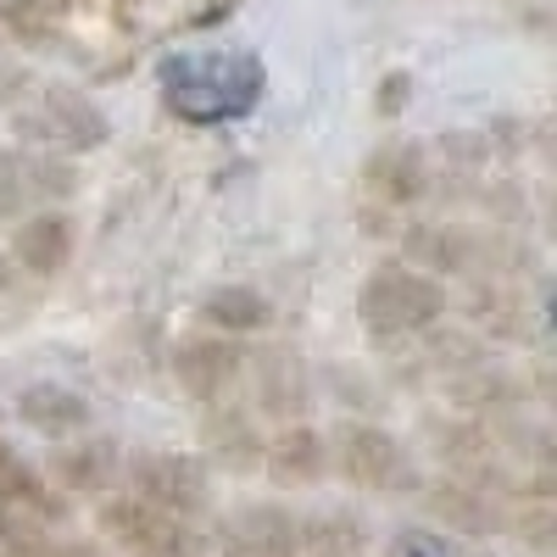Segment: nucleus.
<instances>
[{
  "label": "nucleus",
  "instance_id": "nucleus-1",
  "mask_svg": "<svg viewBox=\"0 0 557 557\" xmlns=\"http://www.w3.org/2000/svg\"><path fill=\"white\" fill-rule=\"evenodd\" d=\"M157 84H162V101L173 117L235 123L262 101L268 73H262V57L251 51H173L162 57Z\"/></svg>",
  "mask_w": 557,
  "mask_h": 557
},
{
  "label": "nucleus",
  "instance_id": "nucleus-2",
  "mask_svg": "<svg viewBox=\"0 0 557 557\" xmlns=\"http://www.w3.org/2000/svg\"><path fill=\"white\" fill-rule=\"evenodd\" d=\"M446 307L441 285L424 273H412L401 262H385L368 273V285L357 296V318H362V330L368 335H380V341H396V335H418L424 323H435Z\"/></svg>",
  "mask_w": 557,
  "mask_h": 557
},
{
  "label": "nucleus",
  "instance_id": "nucleus-3",
  "mask_svg": "<svg viewBox=\"0 0 557 557\" xmlns=\"http://www.w3.org/2000/svg\"><path fill=\"white\" fill-rule=\"evenodd\" d=\"M101 530L128 557H196V530L146 496H117L101 507Z\"/></svg>",
  "mask_w": 557,
  "mask_h": 557
},
{
  "label": "nucleus",
  "instance_id": "nucleus-4",
  "mask_svg": "<svg viewBox=\"0 0 557 557\" xmlns=\"http://www.w3.org/2000/svg\"><path fill=\"white\" fill-rule=\"evenodd\" d=\"M330 441V469L351 485H368V491H407L412 485V462L401 451L396 435L374 430V424H341Z\"/></svg>",
  "mask_w": 557,
  "mask_h": 557
},
{
  "label": "nucleus",
  "instance_id": "nucleus-5",
  "mask_svg": "<svg viewBox=\"0 0 557 557\" xmlns=\"http://www.w3.org/2000/svg\"><path fill=\"white\" fill-rule=\"evenodd\" d=\"M134 496H146L168 513L190 519L207 507V469L196 457H178V451H162V457H139L134 462Z\"/></svg>",
  "mask_w": 557,
  "mask_h": 557
},
{
  "label": "nucleus",
  "instance_id": "nucleus-6",
  "mask_svg": "<svg viewBox=\"0 0 557 557\" xmlns=\"http://www.w3.org/2000/svg\"><path fill=\"white\" fill-rule=\"evenodd\" d=\"M240 368H246V357L235 341H190L173 357V374L190 396H218L223 385L240 380Z\"/></svg>",
  "mask_w": 557,
  "mask_h": 557
},
{
  "label": "nucleus",
  "instance_id": "nucleus-7",
  "mask_svg": "<svg viewBox=\"0 0 557 557\" xmlns=\"http://www.w3.org/2000/svg\"><path fill=\"white\" fill-rule=\"evenodd\" d=\"M374 535L357 513H307L296 519V552L301 557H368Z\"/></svg>",
  "mask_w": 557,
  "mask_h": 557
},
{
  "label": "nucleus",
  "instance_id": "nucleus-8",
  "mask_svg": "<svg viewBox=\"0 0 557 557\" xmlns=\"http://www.w3.org/2000/svg\"><path fill=\"white\" fill-rule=\"evenodd\" d=\"M268 474L278 485H312L330 474V441L312 435V430H278V441L268 446Z\"/></svg>",
  "mask_w": 557,
  "mask_h": 557
},
{
  "label": "nucleus",
  "instance_id": "nucleus-9",
  "mask_svg": "<svg viewBox=\"0 0 557 557\" xmlns=\"http://www.w3.org/2000/svg\"><path fill=\"white\" fill-rule=\"evenodd\" d=\"M17 412H23V424L39 430V435H78L89 424V401L67 385H28L17 396Z\"/></svg>",
  "mask_w": 557,
  "mask_h": 557
},
{
  "label": "nucleus",
  "instance_id": "nucleus-10",
  "mask_svg": "<svg viewBox=\"0 0 557 557\" xmlns=\"http://www.w3.org/2000/svg\"><path fill=\"white\" fill-rule=\"evenodd\" d=\"M17 257H23V268H34V273H57V268L73 257V223L57 218V212L28 218V223L17 228Z\"/></svg>",
  "mask_w": 557,
  "mask_h": 557
},
{
  "label": "nucleus",
  "instance_id": "nucleus-11",
  "mask_svg": "<svg viewBox=\"0 0 557 557\" xmlns=\"http://www.w3.org/2000/svg\"><path fill=\"white\" fill-rule=\"evenodd\" d=\"M201 318L212 323V330H223V335H246V330H262V323L273 318V307L257 290H246V285H223V290H212L201 301Z\"/></svg>",
  "mask_w": 557,
  "mask_h": 557
},
{
  "label": "nucleus",
  "instance_id": "nucleus-12",
  "mask_svg": "<svg viewBox=\"0 0 557 557\" xmlns=\"http://www.w3.org/2000/svg\"><path fill=\"white\" fill-rule=\"evenodd\" d=\"M0 557H57V552H51V541L34 530V519L0 513Z\"/></svg>",
  "mask_w": 557,
  "mask_h": 557
},
{
  "label": "nucleus",
  "instance_id": "nucleus-13",
  "mask_svg": "<svg viewBox=\"0 0 557 557\" xmlns=\"http://www.w3.org/2000/svg\"><path fill=\"white\" fill-rule=\"evenodd\" d=\"M0 491H7L12 502H23V507H45V491H39V480L28 474V462L0 441Z\"/></svg>",
  "mask_w": 557,
  "mask_h": 557
},
{
  "label": "nucleus",
  "instance_id": "nucleus-14",
  "mask_svg": "<svg viewBox=\"0 0 557 557\" xmlns=\"http://www.w3.org/2000/svg\"><path fill=\"white\" fill-rule=\"evenodd\" d=\"M391 557H469V552L446 535H435V530H401L391 541Z\"/></svg>",
  "mask_w": 557,
  "mask_h": 557
},
{
  "label": "nucleus",
  "instance_id": "nucleus-15",
  "mask_svg": "<svg viewBox=\"0 0 557 557\" xmlns=\"http://www.w3.org/2000/svg\"><path fill=\"white\" fill-rule=\"evenodd\" d=\"M57 469H62V485H73V491H96V485H101V474H96V469H112V457H107V451L96 446V451L62 457Z\"/></svg>",
  "mask_w": 557,
  "mask_h": 557
},
{
  "label": "nucleus",
  "instance_id": "nucleus-16",
  "mask_svg": "<svg viewBox=\"0 0 557 557\" xmlns=\"http://www.w3.org/2000/svg\"><path fill=\"white\" fill-rule=\"evenodd\" d=\"M73 557H89V552H73Z\"/></svg>",
  "mask_w": 557,
  "mask_h": 557
}]
</instances>
